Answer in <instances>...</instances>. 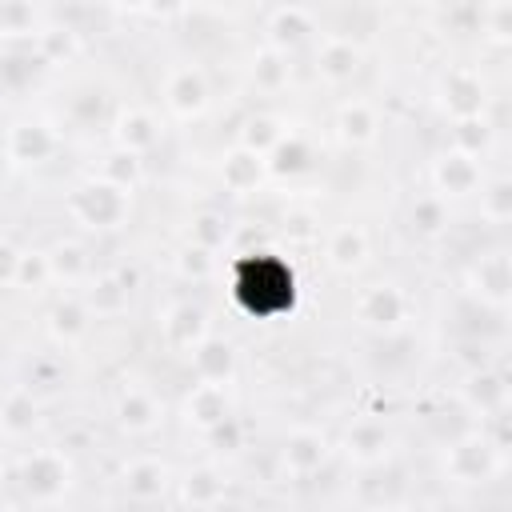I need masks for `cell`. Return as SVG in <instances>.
<instances>
[{
  "mask_svg": "<svg viewBox=\"0 0 512 512\" xmlns=\"http://www.w3.org/2000/svg\"><path fill=\"white\" fill-rule=\"evenodd\" d=\"M240 296L252 312L292 308V272L272 256H252L240 268Z\"/></svg>",
  "mask_w": 512,
  "mask_h": 512,
  "instance_id": "1",
  "label": "cell"
}]
</instances>
